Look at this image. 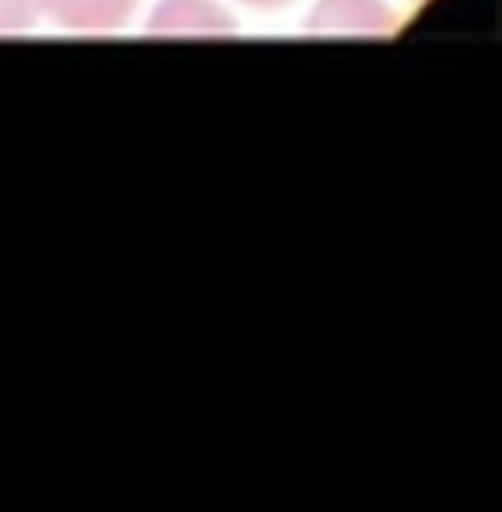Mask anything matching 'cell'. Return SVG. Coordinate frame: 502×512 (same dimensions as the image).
Segmentation results:
<instances>
[{
	"mask_svg": "<svg viewBox=\"0 0 502 512\" xmlns=\"http://www.w3.org/2000/svg\"><path fill=\"white\" fill-rule=\"evenodd\" d=\"M307 32L318 39H387L398 32V18L384 0H321Z\"/></svg>",
	"mask_w": 502,
	"mask_h": 512,
	"instance_id": "6da1fadb",
	"label": "cell"
},
{
	"mask_svg": "<svg viewBox=\"0 0 502 512\" xmlns=\"http://www.w3.org/2000/svg\"><path fill=\"white\" fill-rule=\"evenodd\" d=\"M147 32L157 39H224L234 35V18L217 0H161Z\"/></svg>",
	"mask_w": 502,
	"mask_h": 512,
	"instance_id": "7a4b0ae2",
	"label": "cell"
},
{
	"mask_svg": "<svg viewBox=\"0 0 502 512\" xmlns=\"http://www.w3.org/2000/svg\"><path fill=\"white\" fill-rule=\"evenodd\" d=\"M136 4L140 0H39V14H46L67 32L102 35L126 28L136 14Z\"/></svg>",
	"mask_w": 502,
	"mask_h": 512,
	"instance_id": "3957f363",
	"label": "cell"
},
{
	"mask_svg": "<svg viewBox=\"0 0 502 512\" xmlns=\"http://www.w3.org/2000/svg\"><path fill=\"white\" fill-rule=\"evenodd\" d=\"M39 21V0H0V35H18Z\"/></svg>",
	"mask_w": 502,
	"mask_h": 512,
	"instance_id": "277c9868",
	"label": "cell"
},
{
	"mask_svg": "<svg viewBox=\"0 0 502 512\" xmlns=\"http://www.w3.org/2000/svg\"><path fill=\"white\" fill-rule=\"evenodd\" d=\"M241 4L255 7V11H279V7H290L293 0H241Z\"/></svg>",
	"mask_w": 502,
	"mask_h": 512,
	"instance_id": "5b68a950",
	"label": "cell"
},
{
	"mask_svg": "<svg viewBox=\"0 0 502 512\" xmlns=\"http://www.w3.org/2000/svg\"><path fill=\"white\" fill-rule=\"evenodd\" d=\"M415 4H426V0H415Z\"/></svg>",
	"mask_w": 502,
	"mask_h": 512,
	"instance_id": "8992f818",
	"label": "cell"
}]
</instances>
